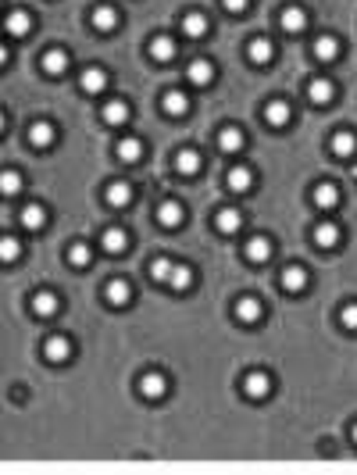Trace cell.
I'll return each instance as SVG.
<instances>
[{
	"instance_id": "d6986e66",
	"label": "cell",
	"mask_w": 357,
	"mask_h": 475,
	"mask_svg": "<svg viewBox=\"0 0 357 475\" xmlns=\"http://www.w3.org/2000/svg\"><path fill=\"white\" fill-rule=\"evenodd\" d=\"M207 29H211V22H207V15H204V11H186V15H182V33H186L190 40L207 36Z\"/></svg>"
},
{
	"instance_id": "ffe728a7",
	"label": "cell",
	"mask_w": 357,
	"mask_h": 475,
	"mask_svg": "<svg viewBox=\"0 0 357 475\" xmlns=\"http://www.w3.org/2000/svg\"><path fill=\"white\" fill-rule=\"evenodd\" d=\"M175 40L172 36H165V33H157V36H150V58L154 61H161V65H168L172 58H175Z\"/></svg>"
},
{
	"instance_id": "4fadbf2b",
	"label": "cell",
	"mask_w": 357,
	"mask_h": 475,
	"mask_svg": "<svg viewBox=\"0 0 357 475\" xmlns=\"http://www.w3.org/2000/svg\"><path fill=\"white\" fill-rule=\"evenodd\" d=\"M200 168H204V154H200V150L182 147V150L175 154V172H179V175H197Z\"/></svg>"
},
{
	"instance_id": "484cf974",
	"label": "cell",
	"mask_w": 357,
	"mask_h": 475,
	"mask_svg": "<svg viewBox=\"0 0 357 475\" xmlns=\"http://www.w3.org/2000/svg\"><path fill=\"white\" fill-rule=\"evenodd\" d=\"M161 108H165V115H172V118H182V115L190 111V97H186L182 90H168V93L161 97Z\"/></svg>"
},
{
	"instance_id": "e575fe53",
	"label": "cell",
	"mask_w": 357,
	"mask_h": 475,
	"mask_svg": "<svg viewBox=\"0 0 357 475\" xmlns=\"http://www.w3.org/2000/svg\"><path fill=\"white\" fill-rule=\"evenodd\" d=\"M68 265H72V268H90V265H93V251H90L86 240H76V244L68 247Z\"/></svg>"
},
{
	"instance_id": "d4e9b609",
	"label": "cell",
	"mask_w": 357,
	"mask_h": 475,
	"mask_svg": "<svg viewBox=\"0 0 357 475\" xmlns=\"http://www.w3.org/2000/svg\"><path fill=\"white\" fill-rule=\"evenodd\" d=\"M157 225L179 229V225H182V204H179V200H161V204H157Z\"/></svg>"
},
{
	"instance_id": "8992f818",
	"label": "cell",
	"mask_w": 357,
	"mask_h": 475,
	"mask_svg": "<svg viewBox=\"0 0 357 475\" xmlns=\"http://www.w3.org/2000/svg\"><path fill=\"white\" fill-rule=\"evenodd\" d=\"M264 122L271 125V129H286L289 122H293V108H289V100H268V108H264Z\"/></svg>"
},
{
	"instance_id": "ba28073f",
	"label": "cell",
	"mask_w": 357,
	"mask_h": 475,
	"mask_svg": "<svg viewBox=\"0 0 357 475\" xmlns=\"http://www.w3.org/2000/svg\"><path fill=\"white\" fill-rule=\"evenodd\" d=\"M279 286H282L286 293H300V290H307V268H300V265H286V268L279 272Z\"/></svg>"
},
{
	"instance_id": "d590c367",
	"label": "cell",
	"mask_w": 357,
	"mask_h": 475,
	"mask_svg": "<svg viewBox=\"0 0 357 475\" xmlns=\"http://www.w3.org/2000/svg\"><path fill=\"white\" fill-rule=\"evenodd\" d=\"M314 58L318 61H336L339 58V40L336 36H318L314 40Z\"/></svg>"
},
{
	"instance_id": "7bdbcfd3",
	"label": "cell",
	"mask_w": 357,
	"mask_h": 475,
	"mask_svg": "<svg viewBox=\"0 0 357 475\" xmlns=\"http://www.w3.org/2000/svg\"><path fill=\"white\" fill-rule=\"evenodd\" d=\"M350 436H353V443H357V422H353V429H350Z\"/></svg>"
},
{
	"instance_id": "74e56055",
	"label": "cell",
	"mask_w": 357,
	"mask_h": 475,
	"mask_svg": "<svg viewBox=\"0 0 357 475\" xmlns=\"http://www.w3.org/2000/svg\"><path fill=\"white\" fill-rule=\"evenodd\" d=\"M172 272H175V261H172V258H154V261H150V279H154V283H168Z\"/></svg>"
},
{
	"instance_id": "7a4b0ae2",
	"label": "cell",
	"mask_w": 357,
	"mask_h": 475,
	"mask_svg": "<svg viewBox=\"0 0 357 475\" xmlns=\"http://www.w3.org/2000/svg\"><path fill=\"white\" fill-rule=\"evenodd\" d=\"M268 393H271V375L268 372H257L254 368V372L243 375V397L247 400H264Z\"/></svg>"
},
{
	"instance_id": "7402d4cb",
	"label": "cell",
	"mask_w": 357,
	"mask_h": 475,
	"mask_svg": "<svg viewBox=\"0 0 357 475\" xmlns=\"http://www.w3.org/2000/svg\"><path fill=\"white\" fill-rule=\"evenodd\" d=\"M54 140H58L54 122H43V118H40V122H33V125H29V143H33V147H40V150H43V147H51Z\"/></svg>"
},
{
	"instance_id": "277c9868",
	"label": "cell",
	"mask_w": 357,
	"mask_h": 475,
	"mask_svg": "<svg viewBox=\"0 0 357 475\" xmlns=\"http://www.w3.org/2000/svg\"><path fill=\"white\" fill-rule=\"evenodd\" d=\"M29 308H33V315H36V318H54V315L61 311V301H58V293H54V290H36V293H33V301H29Z\"/></svg>"
},
{
	"instance_id": "9c48e42d",
	"label": "cell",
	"mask_w": 357,
	"mask_h": 475,
	"mask_svg": "<svg viewBox=\"0 0 357 475\" xmlns=\"http://www.w3.org/2000/svg\"><path fill=\"white\" fill-rule=\"evenodd\" d=\"M104 301H108L111 308H125V304L133 301V286H129V279H108V286H104Z\"/></svg>"
},
{
	"instance_id": "836d02e7",
	"label": "cell",
	"mask_w": 357,
	"mask_h": 475,
	"mask_svg": "<svg viewBox=\"0 0 357 475\" xmlns=\"http://www.w3.org/2000/svg\"><path fill=\"white\" fill-rule=\"evenodd\" d=\"M140 157H143V140L125 136V140L118 143V161H122V165H136Z\"/></svg>"
},
{
	"instance_id": "83f0119b",
	"label": "cell",
	"mask_w": 357,
	"mask_h": 475,
	"mask_svg": "<svg viewBox=\"0 0 357 475\" xmlns=\"http://www.w3.org/2000/svg\"><path fill=\"white\" fill-rule=\"evenodd\" d=\"M239 225H243V214H239L236 207H222V211L214 214V229H218L222 236H232V232H239Z\"/></svg>"
},
{
	"instance_id": "2e32d148",
	"label": "cell",
	"mask_w": 357,
	"mask_h": 475,
	"mask_svg": "<svg viewBox=\"0 0 357 475\" xmlns=\"http://www.w3.org/2000/svg\"><path fill=\"white\" fill-rule=\"evenodd\" d=\"M100 247H104L108 254H122V251L129 247V236H125V229H118V225H108V229L100 232Z\"/></svg>"
},
{
	"instance_id": "4316f807",
	"label": "cell",
	"mask_w": 357,
	"mask_h": 475,
	"mask_svg": "<svg viewBox=\"0 0 357 475\" xmlns=\"http://www.w3.org/2000/svg\"><path fill=\"white\" fill-rule=\"evenodd\" d=\"M328 150H332L336 157H350V154L357 150V136H353L350 129H339V132H332V140H328Z\"/></svg>"
},
{
	"instance_id": "cb8c5ba5",
	"label": "cell",
	"mask_w": 357,
	"mask_h": 475,
	"mask_svg": "<svg viewBox=\"0 0 357 475\" xmlns=\"http://www.w3.org/2000/svg\"><path fill=\"white\" fill-rule=\"evenodd\" d=\"M133 197H136V189H133L129 182H122V179H118V182H111V186L104 189V200H108L111 207H129V204H133Z\"/></svg>"
},
{
	"instance_id": "603a6c76",
	"label": "cell",
	"mask_w": 357,
	"mask_h": 475,
	"mask_svg": "<svg viewBox=\"0 0 357 475\" xmlns=\"http://www.w3.org/2000/svg\"><path fill=\"white\" fill-rule=\"evenodd\" d=\"M225 186H229L232 193H250V189H254V172H250L247 165H236V168H229Z\"/></svg>"
},
{
	"instance_id": "4dcf8cb0",
	"label": "cell",
	"mask_w": 357,
	"mask_h": 475,
	"mask_svg": "<svg viewBox=\"0 0 357 475\" xmlns=\"http://www.w3.org/2000/svg\"><path fill=\"white\" fill-rule=\"evenodd\" d=\"M19 221H22L26 229L40 232V229L47 225V207H43V204H26V207H22V214H19Z\"/></svg>"
},
{
	"instance_id": "f35d334b",
	"label": "cell",
	"mask_w": 357,
	"mask_h": 475,
	"mask_svg": "<svg viewBox=\"0 0 357 475\" xmlns=\"http://www.w3.org/2000/svg\"><path fill=\"white\" fill-rule=\"evenodd\" d=\"M0 258H4V265L22 258V244L15 240V236H4V240H0Z\"/></svg>"
},
{
	"instance_id": "b9f144b4",
	"label": "cell",
	"mask_w": 357,
	"mask_h": 475,
	"mask_svg": "<svg viewBox=\"0 0 357 475\" xmlns=\"http://www.w3.org/2000/svg\"><path fill=\"white\" fill-rule=\"evenodd\" d=\"M247 4H250V0H222V8H225L229 15H239V11H247Z\"/></svg>"
},
{
	"instance_id": "d6a6232c",
	"label": "cell",
	"mask_w": 357,
	"mask_h": 475,
	"mask_svg": "<svg viewBox=\"0 0 357 475\" xmlns=\"http://www.w3.org/2000/svg\"><path fill=\"white\" fill-rule=\"evenodd\" d=\"M4 26H8V33H11V36H29V33H33V15L19 8V11H11V15H8V22H4Z\"/></svg>"
},
{
	"instance_id": "52a82bcc",
	"label": "cell",
	"mask_w": 357,
	"mask_h": 475,
	"mask_svg": "<svg viewBox=\"0 0 357 475\" xmlns=\"http://www.w3.org/2000/svg\"><path fill=\"white\" fill-rule=\"evenodd\" d=\"M243 258L250 265H264L271 258V240H268V236H250L247 247H243Z\"/></svg>"
},
{
	"instance_id": "5bb4252c",
	"label": "cell",
	"mask_w": 357,
	"mask_h": 475,
	"mask_svg": "<svg viewBox=\"0 0 357 475\" xmlns=\"http://www.w3.org/2000/svg\"><path fill=\"white\" fill-rule=\"evenodd\" d=\"M311 200H314V207L332 211V207H339V186H336V182H318V186L311 189Z\"/></svg>"
},
{
	"instance_id": "44dd1931",
	"label": "cell",
	"mask_w": 357,
	"mask_h": 475,
	"mask_svg": "<svg viewBox=\"0 0 357 475\" xmlns=\"http://www.w3.org/2000/svg\"><path fill=\"white\" fill-rule=\"evenodd\" d=\"M186 79H190L193 86H211V79H214V65L204 61V58H197V61L186 65Z\"/></svg>"
},
{
	"instance_id": "1f68e13d",
	"label": "cell",
	"mask_w": 357,
	"mask_h": 475,
	"mask_svg": "<svg viewBox=\"0 0 357 475\" xmlns=\"http://www.w3.org/2000/svg\"><path fill=\"white\" fill-rule=\"evenodd\" d=\"M100 118H104L108 125H125V122H129V104H125V100H108V104L100 108Z\"/></svg>"
},
{
	"instance_id": "ab89813d",
	"label": "cell",
	"mask_w": 357,
	"mask_h": 475,
	"mask_svg": "<svg viewBox=\"0 0 357 475\" xmlns=\"http://www.w3.org/2000/svg\"><path fill=\"white\" fill-rule=\"evenodd\" d=\"M339 325H343L346 333H357V301L343 304V311H339Z\"/></svg>"
},
{
	"instance_id": "ee69618b",
	"label": "cell",
	"mask_w": 357,
	"mask_h": 475,
	"mask_svg": "<svg viewBox=\"0 0 357 475\" xmlns=\"http://www.w3.org/2000/svg\"><path fill=\"white\" fill-rule=\"evenodd\" d=\"M353 175H357V172H353Z\"/></svg>"
},
{
	"instance_id": "6da1fadb",
	"label": "cell",
	"mask_w": 357,
	"mask_h": 475,
	"mask_svg": "<svg viewBox=\"0 0 357 475\" xmlns=\"http://www.w3.org/2000/svg\"><path fill=\"white\" fill-rule=\"evenodd\" d=\"M236 318L243 322V325H257L261 318H264V304H261V297H254V293H243L239 301H236Z\"/></svg>"
},
{
	"instance_id": "8d00e7d4",
	"label": "cell",
	"mask_w": 357,
	"mask_h": 475,
	"mask_svg": "<svg viewBox=\"0 0 357 475\" xmlns=\"http://www.w3.org/2000/svg\"><path fill=\"white\" fill-rule=\"evenodd\" d=\"M168 286H172L175 293H186V290L193 286V268H190V265H175V272H172Z\"/></svg>"
},
{
	"instance_id": "30bf717a",
	"label": "cell",
	"mask_w": 357,
	"mask_h": 475,
	"mask_svg": "<svg viewBox=\"0 0 357 475\" xmlns=\"http://www.w3.org/2000/svg\"><path fill=\"white\" fill-rule=\"evenodd\" d=\"M247 58H250V65H268V61L275 58V43H271L268 36H254V40L247 43Z\"/></svg>"
},
{
	"instance_id": "8fae6325",
	"label": "cell",
	"mask_w": 357,
	"mask_h": 475,
	"mask_svg": "<svg viewBox=\"0 0 357 475\" xmlns=\"http://www.w3.org/2000/svg\"><path fill=\"white\" fill-rule=\"evenodd\" d=\"M332 97H336V86H332V83H328L325 75H314V79L307 83V100H311V104L325 108V104H328Z\"/></svg>"
},
{
	"instance_id": "9a60e30c",
	"label": "cell",
	"mask_w": 357,
	"mask_h": 475,
	"mask_svg": "<svg viewBox=\"0 0 357 475\" xmlns=\"http://www.w3.org/2000/svg\"><path fill=\"white\" fill-rule=\"evenodd\" d=\"M140 393H143L147 400H161V397L168 393V375H161V372H147V375L140 379Z\"/></svg>"
},
{
	"instance_id": "e0dca14e",
	"label": "cell",
	"mask_w": 357,
	"mask_h": 475,
	"mask_svg": "<svg viewBox=\"0 0 357 475\" xmlns=\"http://www.w3.org/2000/svg\"><path fill=\"white\" fill-rule=\"evenodd\" d=\"M90 19H93V29H97V33H115V29H118V11H115L111 4H97Z\"/></svg>"
},
{
	"instance_id": "5b68a950",
	"label": "cell",
	"mask_w": 357,
	"mask_h": 475,
	"mask_svg": "<svg viewBox=\"0 0 357 475\" xmlns=\"http://www.w3.org/2000/svg\"><path fill=\"white\" fill-rule=\"evenodd\" d=\"M339 240H343V229L336 221H318L314 225V247L318 251H336Z\"/></svg>"
},
{
	"instance_id": "3957f363",
	"label": "cell",
	"mask_w": 357,
	"mask_h": 475,
	"mask_svg": "<svg viewBox=\"0 0 357 475\" xmlns=\"http://www.w3.org/2000/svg\"><path fill=\"white\" fill-rule=\"evenodd\" d=\"M43 357H47L51 365H65V361L72 357V340L61 336V333L47 336V340H43Z\"/></svg>"
},
{
	"instance_id": "7c38bea8",
	"label": "cell",
	"mask_w": 357,
	"mask_h": 475,
	"mask_svg": "<svg viewBox=\"0 0 357 475\" xmlns=\"http://www.w3.org/2000/svg\"><path fill=\"white\" fill-rule=\"evenodd\" d=\"M243 143H247V136H243L239 125H225V129H218V150H222V154H239Z\"/></svg>"
},
{
	"instance_id": "f1b7e54d",
	"label": "cell",
	"mask_w": 357,
	"mask_h": 475,
	"mask_svg": "<svg viewBox=\"0 0 357 475\" xmlns=\"http://www.w3.org/2000/svg\"><path fill=\"white\" fill-rule=\"evenodd\" d=\"M40 65H43V72H47V75H65V72H68V54H65L61 47H51V51L43 54V61H40Z\"/></svg>"
},
{
	"instance_id": "60d3db41",
	"label": "cell",
	"mask_w": 357,
	"mask_h": 475,
	"mask_svg": "<svg viewBox=\"0 0 357 475\" xmlns=\"http://www.w3.org/2000/svg\"><path fill=\"white\" fill-rule=\"evenodd\" d=\"M0 189H4V197H15V193H19V189H22V175H19V172H11V168H8V172H4V175H0Z\"/></svg>"
},
{
	"instance_id": "ac0fdd59",
	"label": "cell",
	"mask_w": 357,
	"mask_h": 475,
	"mask_svg": "<svg viewBox=\"0 0 357 475\" xmlns=\"http://www.w3.org/2000/svg\"><path fill=\"white\" fill-rule=\"evenodd\" d=\"M279 26H282L286 33H304V29H307V11H304V8H296V4H289V8H282Z\"/></svg>"
},
{
	"instance_id": "f546056e",
	"label": "cell",
	"mask_w": 357,
	"mask_h": 475,
	"mask_svg": "<svg viewBox=\"0 0 357 475\" xmlns=\"http://www.w3.org/2000/svg\"><path fill=\"white\" fill-rule=\"evenodd\" d=\"M79 86H83L86 93H100V90H108V72L97 68V65H90V68L79 75Z\"/></svg>"
}]
</instances>
